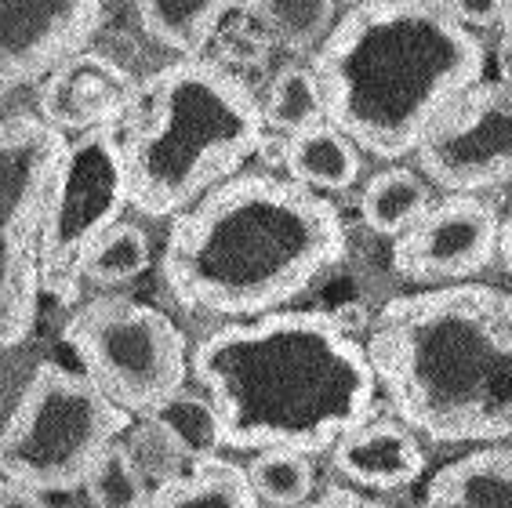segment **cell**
Segmentation results:
<instances>
[{"instance_id":"1","label":"cell","mask_w":512,"mask_h":508,"mask_svg":"<svg viewBox=\"0 0 512 508\" xmlns=\"http://www.w3.org/2000/svg\"><path fill=\"white\" fill-rule=\"evenodd\" d=\"M218 440L233 450L316 454L371 418L378 396L367 349L327 313H273L218 327L193 349Z\"/></svg>"},{"instance_id":"31","label":"cell","mask_w":512,"mask_h":508,"mask_svg":"<svg viewBox=\"0 0 512 508\" xmlns=\"http://www.w3.org/2000/svg\"><path fill=\"white\" fill-rule=\"evenodd\" d=\"M502 33L505 40L512 44V0H505V11H502Z\"/></svg>"},{"instance_id":"15","label":"cell","mask_w":512,"mask_h":508,"mask_svg":"<svg viewBox=\"0 0 512 508\" xmlns=\"http://www.w3.org/2000/svg\"><path fill=\"white\" fill-rule=\"evenodd\" d=\"M360 153L353 138L331 120H316L287 138L284 164L295 182L316 189V193H342L360 178Z\"/></svg>"},{"instance_id":"5","label":"cell","mask_w":512,"mask_h":508,"mask_svg":"<svg viewBox=\"0 0 512 508\" xmlns=\"http://www.w3.org/2000/svg\"><path fill=\"white\" fill-rule=\"evenodd\" d=\"M262 131V106L233 73L197 55L160 69L138 88L120 135L128 204L149 218L182 215L255 157Z\"/></svg>"},{"instance_id":"16","label":"cell","mask_w":512,"mask_h":508,"mask_svg":"<svg viewBox=\"0 0 512 508\" xmlns=\"http://www.w3.org/2000/svg\"><path fill=\"white\" fill-rule=\"evenodd\" d=\"M258 494L251 487L247 469L233 465L229 458L207 450V454H193V458L175 472V476L160 479L157 487L149 490V505H255Z\"/></svg>"},{"instance_id":"10","label":"cell","mask_w":512,"mask_h":508,"mask_svg":"<svg viewBox=\"0 0 512 508\" xmlns=\"http://www.w3.org/2000/svg\"><path fill=\"white\" fill-rule=\"evenodd\" d=\"M418 167L447 193L512 182V84H473L425 127Z\"/></svg>"},{"instance_id":"21","label":"cell","mask_w":512,"mask_h":508,"mask_svg":"<svg viewBox=\"0 0 512 508\" xmlns=\"http://www.w3.org/2000/svg\"><path fill=\"white\" fill-rule=\"evenodd\" d=\"M251 11L291 51H316L338 22V0H251Z\"/></svg>"},{"instance_id":"19","label":"cell","mask_w":512,"mask_h":508,"mask_svg":"<svg viewBox=\"0 0 512 508\" xmlns=\"http://www.w3.org/2000/svg\"><path fill=\"white\" fill-rule=\"evenodd\" d=\"M433 207L429 196V178L414 175L407 167H389L382 175L367 182L364 200H360V215L367 229L378 236H400L407 233L418 218Z\"/></svg>"},{"instance_id":"12","label":"cell","mask_w":512,"mask_h":508,"mask_svg":"<svg viewBox=\"0 0 512 508\" xmlns=\"http://www.w3.org/2000/svg\"><path fill=\"white\" fill-rule=\"evenodd\" d=\"M106 11L109 0H0V91L48 77L95 37Z\"/></svg>"},{"instance_id":"3","label":"cell","mask_w":512,"mask_h":508,"mask_svg":"<svg viewBox=\"0 0 512 508\" xmlns=\"http://www.w3.org/2000/svg\"><path fill=\"white\" fill-rule=\"evenodd\" d=\"M378 389L433 443L512 440V294L436 284L385 302L367 334Z\"/></svg>"},{"instance_id":"17","label":"cell","mask_w":512,"mask_h":508,"mask_svg":"<svg viewBox=\"0 0 512 508\" xmlns=\"http://www.w3.org/2000/svg\"><path fill=\"white\" fill-rule=\"evenodd\" d=\"M425 505H512V450L480 447L436 472Z\"/></svg>"},{"instance_id":"18","label":"cell","mask_w":512,"mask_h":508,"mask_svg":"<svg viewBox=\"0 0 512 508\" xmlns=\"http://www.w3.org/2000/svg\"><path fill=\"white\" fill-rule=\"evenodd\" d=\"M240 0H135L142 30L160 48L197 55Z\"/></svg>"},{"instance_id":"30","label":"cell","mask_w":512,"mask_h":508,"mask_svg":"<svg viewBox=\"0 0 512 508\" xmlns=\"http://www.w3.org/2000/svg\"><path fill=\"white\" fill-rule=\"evenodd\" d=\"M498 254H502L505 269H509L512 276V215L502 222V229H498Z\"/></svg>"},{"instance_id":"20","label":"cell","mask_w":512,"mask_h":508,"mask_svg":"<svg viewBox=\"0 0 512 508\" xmlns=\"http://www.w3.org/2000/svg\"><path fill=\"white\" fill-rule=\"evenodd\" d=\"M149 262H153V251H149L146 233L131 222H113L80 254V280L117 287L146 273Z\"/></svg>"},{"instance_id":"22","label":"cell","mask_w":512,"mask_h":508,"mask_svg":"<svg viewBox=\"0 0 512 508\" xmlns=\"http://www.w3.org/2000/svg\"><path fill=\"white\" fill-rule=\"evenodd\" d=\"M251 487L258 501L269 505H302L316 487V472L306 450L295 447H266L258 450L247 465Z\"/></svg>"},{"instance_id":"26","label":"cell","mask_w":512,"mask_h":508,"mask_svg":"<svg viewBox=\"0 0 512 508\" xmlns=\"http://www.w3.org/2000/svg\"><path fill=\"white\" fill-rule=\"evenodd\" d=\"M157 418H164L171 425V429L182 436V443H186L189 458L193 454H207V450L222 447V440H218V421H215V407H211V400H189L186 392H175L171 400H164L157 407Z\"/></svg>"},{"instance_id":"29","label":"cell","mask_w":512,"mask_h":508,"mask_svg":"<svg viewBox=\"0 0 512 508\" xmlns=\"http://www.w3.org/2000/svg\"><path fill=\"white\" fill-rule=\"evenodd\" d=\"M320 505H371V501L360 494V490H345V487H331L320 498Z\"/></svg>"},{"instance_id":"24","label":"cell","mask_w":512,"mask_h":508,"mask_svg":"<svg viewBox=\"0 0 512 508\" xmlns=\"http://www.w3.org/2000/svg\"><path fill=\"white\" fill-rule=\"evenodd\" d=\"M84 494H88L91 505H109V508L149 505L146 472L138 469L131 450L117 447V443H109L99 458H95V465L84 476Z\"/></svg>"},{"instance_id":"28","label":"cell","mask_w":512,"mask_h":508,"mask_svg":"<svg viewBox=\"0 0 512 508\" xmlns=\"http://www.w3.org/2000/svg\"><path fill=\"white\" fill-rule=\"evenodd\" d=\"M44 490L22 483V479L0 476V505H44Z\"/></svg>"},{"instance_id":"11","label":"cell","mask_w":512,"mask_h":508,"mask_svg":"<svg viewBox=\"0 0 512 508\" xmlns=\"http://www.w3.org/2000/svg\"><path fill=\"white\" fill-rule=\"evenodd\" d=\"M498 229L502 222L483 200L451 193V200L429 207L407 233L396 236L393 269L425 287L469 280L498 254Z\"/></svg>"},{"instance_id":"13","label":"cell","mask_w":512,"mask_h":508,"mask_svg":"<svg viewBox=\"0 0 512 508\" xmlns=\"http://www.w3.org/2000/svg\"><path fill=\"white\" fill-rule=\"evenodd\" d=\"M138 84L117 62L77 51L51 69L40 84V117L59 131H88L99 124H117L135 106Z\"/></svg>"},{"instance_id":"27","label":"cell","mask_w":512,"mask_h":508,"mask_svg":"<svg viewBox=\"0 0 512 508\" xmlns=\"http://www.w3.org/2000/svg\"><path fill=\"white\" fill-rule=\"evenodd\" d=\"M451 11L465 26H473V30H483V26H498L502 22V11H505V0H447Z\"/></svg>"},{"instance_id":"14","label":"cell","mask_w":512,"mask_h":508,"mask_svg":"<svg viewBox=\"0 0 512 508\" xmlns=\"http://www.w3.org/2000/svg\"><path fill=\"white\" fill-rule=\"evenodd\" d=\"M335 469L364 490H404L425 472V454L404 421H360L335 443Z\"/></svg>"},{"instance_id":"8","label":"cell","mask_w":512,"mask_h":508,"mask_svg":"<svg viewBox=\"0 0 512 508\" xmlns=\"http://www.w3.org/2000/svg\"><path fill=\"white\" fill-rule=\"evenodd\" d=\"M66 342L80 367L128 414H149L182 392L189 345L171 316L135 298H95L66 323Z\"/></svg>"},{"instance_id":"2","label":"cell","mask_w":512,"mask_h":508,"mask_svg":"<svg viewBox=\"0 0 512 508\" xmlns=\"http://www.w3.org/2000/svg\"><path fill=\"white\" fill-rule=\"evenodd\" d=\"M342 254L345 225L316 189L229 175L175 215L160 276L193 313L251 320L295 302Z\"/></svg>"},{"instance_id":"4","label":"cell","mask_w":512,"mask_h":508,"mask_svg":"<svg viewBox=\"0 0 512 508\" xmlns=\"http://www.w3.org/2000/svg\"><path fill=\"white\" fill-rule=\"evenodd\" d=\"M483 44L447 0H360L313 55L327 120L367 157L414 153L425 127L483 80Z\"/></svg>"},{"instance_id":"7","label":"cell","mask_w":512,"mask_h":508,"mask_svg":"<svg viewBox=\"0 0 512 508\" xmlns=\"http://www.w3.org/2000/svg\"><path fill=\"white\" fill-rule=\"evenodd\" d=\"M66 153V131L44 117L0 113V349L22 345L37 323L40 236Z\"/></svg>"},{"instance_id":"23","label":"cell","mask_w":512,"mask_h":508,"mask_svg":"<svg viewBox=\"0 0 512 508\" xmlns=\"http://www.w3.org/2000/svg\"><path fill=\"white\" fill-rule=\"evenodd\" d=\"M262 117H266V127L284 131V135H295V131L316 124V120H327L324 95H320V84H316L313 69H306V66L280 69L266 91Z\"/></svg>"},{"instance_id":"6","label":"cell","mask_w":512,"mask_h":508,"mask_svg":"<svg viewBox=\"0 0 512 508\" xmlns=\"http://www.w3.org/2000/svg\"><path fill=\"white\" fill-rule=\"evenodd\" d=\"M128 425L131 414L84 371L40 363L0 429V476L22 479L44 494L84 487L95 458Z\"/></svg>"},{"instance_id":"9","label":"cell","mask_w":512,"mask_h":508,"mask_svg":"<svg viewBox=\"0 0 512 508\" xmlns=\"http://www.w3.org/2000/svg\"><path fill=\"white\" fill-rule=\"evenodd\" d=\"M128 204V164L117 124H99L66 142L40 236V284L62 305L77 302L80 254Z\"/></svg>"},{"instance_id":"25","label":"cell","mask_w":512,"mask_h":508,"mask_svg":"<svg viewBox=\"0 0 512 508\" xmlns=\"http://www.w3.org/2000/svg\"><path fill=\"white\" fill-rule=\"evenodd\" d=\"M128 450L131 458L138 461V469L146 472V479H157V483L175 476L189 461V450L182 443V436L164 418H157V414H146V421L131 432Z\"/></svg>"}]
</instances>
